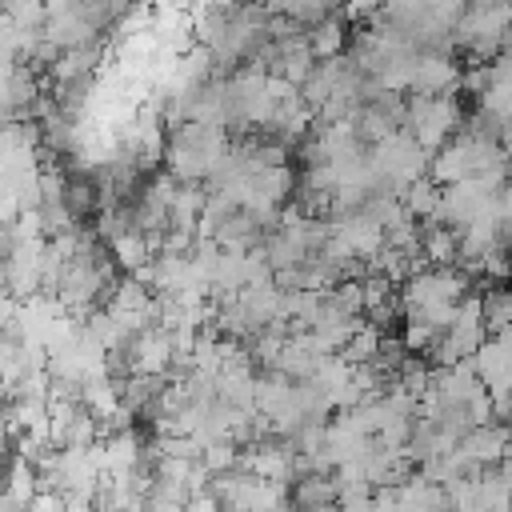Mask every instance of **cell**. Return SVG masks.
I'll return each mask as SVG.
<instances>
[{
	"mask_svg": "<svg viewBox=\"0 0 512 512\" xmlns=\"http://www.w3.org/2000/svg\"><path fill=\"white\" fill-rule=\"evenodd\" d=\"M232 140L224 128H212V124H196V120H184L168 132V144H164V172H172L180 184H208L216 176V168L224 164Z\"/></svg>",
	"mask_w": 512,
	"mask_h": 512,
	"instance_id": "obj_1",
	"label": "cell"
},
{
	"mask_svg": "<svg viewBox=\"0 0 512 512\" xmlns=\"http://www.w3.org/2000/svg\"><path fill=\"white\" fill-rule=\"evenodd\" d=\"M404 132H408L420 148L440 152L452 136L464 132V108H460L456 96H408Z\"/></svg>",
	"mask_w": 512,
	"mask_h": 512,
	"instance_id": "obj_2",
	"label": "cell"
},
{
	"mask_svg": "<svg viewBox=\"0 0 512 512\" xmlns=\"http://www.w3.org/2000/svg\"><path fill=\"white\" fill-rule=\"evenodd\" d=\"M368 160H372V168H376V176H380V188H388V192H404L412 180L428 176L432 152L420 148V144L400 128V132L384 136L380 144H372V148H368Z\"/></svg>",
	"mask_w": 512,
	"mask_h": 512,
	"instance_id": "obj_3",
	"label": "cell"
},
{
	"mask_svg": "<svg viewBox=\"0 0 512 512\" xmlns=\"http://www.w3.org/2000/svg\"><path fill=\"white\" fill-rule=\"evenodd\" d=\"M212 492L224 512H284L288 508V488L260 480L244 468H232L224 476H212Z\"/></svg>",
	"mask_w": 512,
	"mask_h": 512,
	"instance_id": "obj_4",
	"label": "cell"
},
{
	"mask_svg": "<svg viewBox=\"0 0 512 512\" xmlns=\"http://www.w3.org/2000/svg\"><path fill=\"white\" fill-rule=\"evenodd\" d=\"M176 364H180L176 336L164 324H152V328L128 336V344H124V368H128V376L172 380L176 376Z\"/></svg>",
	"mask_w": 512,
	"mask_h": 512,
	"instance_id": "obj_5",
	"label": "cell"
},
{
	"mask_svg": "<svg viewBox=\"0 0 512 512\" xmlns=\"http://www.w3.org/2000/svg\"><path fill=\"white\" fill-rule=\"evenodd\" d=\"M240 468L252 472V476H260V480H272V484H284L288 488L296 480V472H300V452L284 436H264L256 444H244Z\"/></svg>",
	"mask_w": 512,
	"mask_h": 512,
	"instance_id": "obj_6",
	"label": "cell"
},
{
	"mask_svg": "<svg viewBox=\"0 0 512 512\" xmlns=\"http://www.w3.org/2000/svg\"><path fill=\"white\" fill-rule=\"evenodd\" d=\"M472 368H476L484 392L492 396V404H496V412H500V404L512 400V336L492 332V336L472 352Z\"/></svg>",
	"mask_w": 512,
	"mask_h": 512,
	"instance_id": "obj_7",
	"label": "cell"
},
{
	"mask_svg": "<svg viewBox=\"0 0 512 512\" xmlns=\"http://www.w3.org/2000/svg\"><path fill=\"white\" fill-rule=\"evenodd\" d=\"M104 312L120 324L124 336H136V332H144V328L156 324V292L148 284H140V280L128 276V280H120L112 288V296L104 300Z\"/></svg>",
	"mask_w": 512,
	"mask_h": 512,
	"instance_id": "obj_8",
	"label": "cell"
},
{
	"mask_svg": "<svg viewBox=\"0 0 512 512\" xmlns=\"http://www.w3.org/2000/svg\"><path fill=\"white\" fill-rule=\"evenodd\" d=\"M508 452H512V432H508L500 420H484V424L468 428L464 440L456 444V460H460L468 472L500 468Z\"/></svg>",
	"mask_w": 512,
	"mask_h": 512,
	"instance_id": "obj_9",
	"label": "cell"
},
{
	"mask_svg": "<svg viewBox=\"0 0 512 512\" xmlns=\"http://www.w3.org/2000/svg\"><path fill=\"white\" fill-rule=\"evenodd\" d=\"M460 84H464V72L448 52H420L408 96H456Z\"/></svg>",
	"mask_w": 512,
	"mask_h": 512,
	"instance_id": "obj_10",
	"label": "cell"
},
{
	"mask_svg": "<svg viewBox=\"0 0 512 512\" xmlns=\"http://www.w3.org/2000/svg\"><path fill=\"white\" fill-rule=\"evenodd\" d=\"M288 504H292L296 512H324V508H336V504H340V492H336L332 472H300V476L288 484Z\"/></svg>",
	"mask_w": 512,
	"mask_h": 512,
	"instance_id": "obj_11",
	"label": "cell"
},
{
	"mask_svg": "<svg viewBox=\"0 0 512 512\" xmlns=\"http://www.w3.org/2000/svg\"><path fill=\"white\" fill-rule=\"evenodd\" d=\"M108 252H112V260H116V268H124L128 276H140L152 260H156V244L132 224L128 232H120V236H112L108 240Z\"/></svg>",
	"mask_w": 512,
	"mask_h": 512,
	"instance_id": "obj_12",
	"label": "cell"
},
{
	"mask_svg": "<svg viewBox=\"0 0 512 512\" xmlns=\"http://www.w3.org/2000/svg\"><path fill=\"white\" fill-rule=\"evenodd\" d=\"M304 36H308V48L316 60H336L348 48V28H344V16H336V12L324 16L320 24H312Z\"/></svg>",
	"mask_w": 512,
	"mask_h": 512,
	"instance_id": "obj_13",
	"label": "cell"
},
{
	"mask_svg": "<svg viewBox=\"0 0 512 512\" xmlns=\"http://www.w3.org/2000/svg\"><path fill=\"white\" fill-rule=\"evenodd\" d=\"M480 312H484L488 336L492 332H512V284H492L480 296Z\"/></svg>",
	"mask_w": 512,
	"mask_h": 512,
	"instance_id": "obj_14",
	"label": "cell"
},
{
	"mask_svg": "<svg viewBox=\"0 0 512 512\" xmlns=\"http://www.w3.org/2000/svg\"><path fill=\"white\" fill-rule=\"evenodd\" d=\"M24 512H64V496H60V492H52V488H40Z\"/></svg>",
	"mask_w": 512,
	"mask_h": 512,
	"instance_id": "obj_15",
	"label": "cell"
},
{
	"mask_svg": "<svg viewBox=\"0 0 512 512\" xmlns=\"http://www.w3.org/2000/svg\"><path fill=\"white\" fill-rule=\"evenodd\" d=\"M64 512H100V496H64Z\"/></svg>",
	"mask_w": 512,
	"mask_h": 512,
	"instance_id": "obj_16",
	"label": "cell"
},
{
	"mask_svg": "<svg viewBox=\"0 0 512 512\" xmlns=\"http://www.w3.org/2000/svg\"><path fill=\"white\" fill-rule=\"evenodd\" d=\"M500 144H504V152L512 156V124H504V128H500Z\"/></svg>",
	"mask_w": 512,
	"mask_h": 512,
	"instance_id": "obj_17",
	"label": "cell"
},
{
	"mask_svg": "<svg viewBox=\"0 0 512 512\" xmlns=\"http://www.w3.org/2000/svg\"><path fill=\"white\" fill-rule=\"evenodd\" d=\"M324 512H340V508H324Z\"/></svg>",
	"mask_w": 512,
	"mask_h": 512,
	"instance_id": "obj_18",
	"label": "cell"
}]
</instances>
